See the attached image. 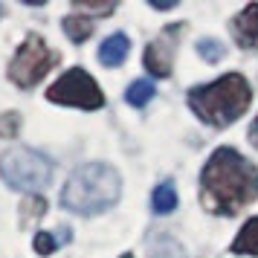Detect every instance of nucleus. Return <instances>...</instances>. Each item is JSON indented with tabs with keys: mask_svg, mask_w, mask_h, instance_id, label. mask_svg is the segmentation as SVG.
Instances as JSON below:
<instances>
[{
	"mask_svg": "<svg viewBox=\"0 0 258 258\" xmlns=\"http://www.w3.org/2000/svg\"><path fill=\"white\" fill-rule=\"evenodd\" d=\"M258 198V168L235 148H218L200 171V200L212 215H238Z\"/></svg>",
	"mask_w": 258,
	"mask_h": 258,
	"instance_id": "obj_1",
	"label": "nucleus"
},
{
	"mask_svg": "<svg viewBox=\"0 0 258 258\" xmlns=\"http://www.w3.org/2000/svg\"><path fill=\"white\" fill-rule=\"evenodd\" d=\"M249 102H252V90L241 73H229L221 76L218 82L188 90V107L198 113V119L215 128H226L235 119H241Z\"/></svg>",
	"mask_w": 258,
	"mask_h": 258,
	"instance_id": "obj_2",
	"label": "nucleus"
},
{
	"mask_svg": "<svg viewBox=\"0 0 258 258\" xmlns=\"http://www.w3.org/2000/svg\"><path fill=\"white\" fill-rule=\"evenodd\" d=\"M122 180L105 163H87L76 168L61 191V206L76 215H99L119 200Z\"/></svg>",
	"mask_w": 258,
	"mask_h": 258,
	"instance_id": "obj_3",
	"label": "nucleus"
},
{
	"mask_svg": "<svg viewBox=\"0 0 258 258\" xmlns=\"http://www.w3.org/2000/svg\"><path fill=\"white\" fill-rule=\"evenodd\" d=\"M0 177L18 191H44L52 180V163L32 148H9L0 157Z\"/></svg>",
	"mask_w": 258,
	"mask_h": 258,
	"instance_id": "obj_4",
	"label": "nucleus"
},
{
	"mask_svg": "<svg viewBox=\"0 0 258 258\" xmlns=\"http://www.w3.org/2000/svg\"><path fill=\"white\" fill-rule=\"evenodd\" d=\"M55 61H58V55L44 44V38L26 35V41L18 47L12 64H9V79H12L18 87L29 90V87H35V84L55 67Z\"/></svg>",
	"mask_w": 258,
	"mask_h": 258,
	"instance_id": "obj_5",
	"label": "nucleus"
},
{
	"mask_svg": "<svg viewBox=\"0 0 258 258\" xmlns=\"http://www.w3.org/2000/svg\"><path fill=\"white\" fill-rule=\"evenodd\" d=\"M47 99L55 105H70V107H82V110H99L105 105V96L99 90V84L82 70L73 67L61 76L58 82H52L47 87Z\"/></svg>",
	"mask_w": 258,
	"mask_h": 258,
	"instance_id": "obj_6",
	"label": "nucleus"
},
{
	"mask_svg": "<svg viewBox=\"0 0 258 258\" xmlns=\"http://www.w3.org/2000/svg\"><path fill=\"white\" fill-rule=\"evenodd\" d=\"M186 32L183 24H171L165 26L160 35L154 38L148 49H145V70L160 76V79H168L171 76V64H174V52H177V41Z\"/></svg>",
	"mask_w": 258,
	"mask_h": 258,
	"instance_id": "obj_7",
	"label": "nucleus"
},
{
	"mask_svg": "<svg viewBox=\"0 0 258 258\" xmlns=\"http://www.w3.org/2000/svg\"><path fill=\"white\" fill-rule=\"evenodd\" d=\"M232 38L241 49H258V3H249L232 18Z\"/></svg>",
	"mask_w": 258,
	"mask_h": 258,
	"instance_id": "obj_8",
	"label": "nucleus"
},
{
	"mask_svg": "<svg viewBox=\"0 0 258 258\" xmlns=\"http://www.w3.org/2000/svg\"><path fill=\"white\" fill-rule=\"evenodd\" d=\"M128 52H131L128 35L116 32V35H110V38L102 41V47H99V61H102L105 67H119L122 61L128 58Z\"/></svg>",
	"mask_w": 258,
	"mask_h": 258,
	"instance_id": "obj_9",
	"label": "nucleus"
},
{
	"mask_svg": "<svg viewBox=\"0 0 258 258\" xmlns=\"http://www.w3.org/2000/svg\"><path fill=\"white\" fill-rule=\"evenodd\" d=\"M232 252H238V255H258V218H252V221H246L241 226V232H238V238L232 244Z\"/></svg>",
	"mask_w": 258,
	"mask_h": 258,
	"instance_id": "obj_10",
	"label": "nucleus"
},
{
	"mask_svg": "<svg viewBox=\"0 0 258 258\" xmlns=\"http://www.w3.org/2000/svg\"><path fill=\"white\" fill-rule=\"evenodd\" d=\"M151 206H154L157 215H171V212L177 209V188H174L171 180H165V183H160V186L154 188Z\"/></svg>",
	"mask_w": 258,
	"mask_h": 258,
	"instance_id": "obj_11",
	"label": "nucleus"
},
{
	"mask_svg": "<svg viewBox=\"0 0 258 258\" xmlns=\"http://www.w3.org/2000/svg\"><path fill=\"white\" fill-rule=\"evenodd\" d=\"M64 32L70 41L82 44L87 38L93 35V18H84V15H67L64 18Z\"/></svg>",
	"mask_w": 258,
	"mask_h": 258,
	"instance_id": "obj_12",
	"label": "nucleus"
},
{
	"mask_svg": "<svg viewBox=\"0 0 258 258\" xmlns=\"http://www.w3.org/2000/svg\"><path fill=\"white\" fill-rule=\"evenodd\" d=\"M154 93H157L154 82H148V79H140V82H134V84L128 87L125 99H128L131 107H145V105L154 99Z\"/></svg>",
	"mask_w": 258,
	"mask_h": 258,
	"instance_id": "obj_13",
	"label": "nucleus"
},
{
	"mask_svg": "<svg viewBox=\"0 0 258 258\" xmlns=\"http://www.w3.org/2000/svg\"><path fill=\"white\" fill-rule=\"evenodd\" d=\"M198 52H200V58H206L209 64H215V61H221L226 55V47H223L221 41H215V38H203L198 44Z\"/></svg>",
	"mask_w": 258,
	"mask_h": 258,
	"instance_id": "obj_14",
	"label": "nucleus"
},
{
	"mask_svg": "<svg viewBox=\"0 0 258 258\" xmlns=\"http://www.w3.org/2000/svg\"><path fill=\"white\" fill-rule=\"evenodd\" d=\"M21 209H24V212H21V223H29L32 218H41V215L47 212V200L41 198V195H32Z\"/></svg>",
	"mask_w": 258,
	"mask_h": 258,
	"instance_id": "obj_15",
	"label": "nucleus"
},
{
	"mask_svg": "<svg viewBox=\"0 0 258 258\" xmlns=\"http://www.w3.org/2000/svg\"><path fill=\"white\" fill-rule=\"evenodd\" d=\"M18 131H21V113L9 110V113L0 116V137H3V140H15Z\"/></svg>",
	"mask_w": 258,
	"mask_h": 258,
	"instance_id": "obj_16",
	"label": "nucleus"
},
{
	"mask_svg": "<svg viewBox=\"0 0 258 258\" xmlns=\"http://www.w3.org/2000/svg\"><path fill=\"white\" fill-rule=\"evenodd\" d=\"M76 9L79 12H87V15H110L116 9V3H87V0H76Z\"/></svg>",
	"mask_w": 258,
	"mask_h": 258,
	"instance_id": "obj_17",
	"label": "nucleus"
},
{
	"mask_svg": "<svg viewBox=\"0 0 258 258\" xmlns=\"http://www.w3.org/2000/svg\"><path fill=\"white\" fill-rule=\"evenodd\" d=\"M55 246H58V241H55V235L52 232H38L35 235V252L38 255H49Z\"/></svg>",
	"mask_w": 258,
	"mask_h": 258,
	"instance_id": "obj_18",
	"label": "nucleus"
},
{
	"mask_svg": "<svg viewBox=\"0 0 258 258\" xmlns=\"http://www.w3.org/2000/svg\"><path fill=\"white\" fill-rule=\"evenodd\" d=\"M148 6H151V9H174L177 3H174V0H168V3H160V0H151Z\"/></svg>",
	"mask_w": 258,
	"mask_h": 258,
	"instance_id": "obj_19",
	"label": "nucleus"
},
{
	"mask_svg": "<svg viewBox=\"0 0 258 258\" xmlns=\"http://www.w3.org/2000/svg\"><path fill=\"white\" fill-rule=\"evenodd\" d=\"M249 140H252V145H258V116H255V122L249 125Z\"/></svg>",
	"mask_w": 258,
	"mask_h": 258,
	"instance_id": "obj_20",
	"label": "nucleus"
},
{
	"mask_svg": "<svg viewBox=\"0 0 258 258\" xmlns=\"http://www.w3.org/2000/svg\"><path fill=\"white\" fill-rule=\"evenodd\" d=\"M122 258H134V255H122Z\"/></svg>",
	"mask_w": 258,
	"mask_h": 258,
	"instance_id": "obj_21",
	"label": "nucleus"
},
{
	"mask_svg": "<svg viewBox=\"0 0 258 258\" xmlns=\"http://www.w3.org/2000/svg\"><path fill=\"white\" fill-rule=\"evenodd\" d=\"M0 15H3V6H0Z\"/></svg>",
	"mask_w": 258,
	"mask_h": 258,
	"instance_id": "obj_22",
	"label": "nucleus"
}]
</instances>
